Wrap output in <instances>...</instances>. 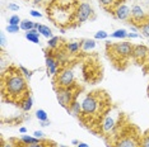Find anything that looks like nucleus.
<instances>
[{"instance_id": "43", "label": "nucleus", "mask_w": 149, "mask_h": 147, "mask_svg": "<svg viewBox=\"0 0 149 147\" xmlns=\"http://www.w3.org/2000/svg\"><path fill=\"white\" fill-rule=\"evenodd\" d=\"M79 142H80V141H78V139H73V141H72V145H77V146H78V145H79Z\"/></svg>"}, {"instance_id": "38", "label": "nucleus", "mask_w": 149, "mask_h": 147, "mask_svg": "<svg viewBox=\"0 0 149 147\" xmlns=\"http://www.w3.org/2000/svg\"><path fill=\"white\" fill-rule=\"evenodd\" d=\"M19 133L26 135V133H27V128H26V127H21V128H19Z\"/></svg>"}, {"instance_id": "31", "label": "nucleus", "mask_w": 149, "mask_h": 147, "mask_svg": "<svg viewBox=\"0 0 149 147\" xmlns=\"http://www.w3.org/2000/svg\"><path fill=\"white\" fill-rule=\"evenodd\" d=\"M140 143H141V147H149V131L143 135V138L140 139Z\"/></svg>"}, {"instance_id": "42", "label": "nucleus", "mask_w": 149, "mask_h": 147, "mask_svg": "<svg viewBox=\"0 0 149 147\" xmlns=\"http://www.w3.org/2000/svg\"><path fill=\"white\" fill-rule=\"evenodd\" d=\"M3 147H14V145H13L12 142H8V143H5V145L3 146Z\"/></svg>"}, {"instance_id": "24", "label": "nucleus", "mask_w": 149, "mask_h": 147, "mask_svg": "<svg viewBox=\"0 0 149 147\" xmlns=\"http://www.w3.org/2000/svg\"><path fill=\"white\" fill-rule=\"evenodd\" d=\"M139 32L141 33V36L149 39V18L145 22L139 24Z\"/></svg>"}, {"instance_id": "34", "label": "nucleus", "mask_w": 149, "mask_h": 147, "mask_svg": "<svg viewBox=\"0 0 149 147\" xmlns=\"http://www.w3.org/2000/svg\"><path fill=\"white\" fill-rule=\"evenodd\" d=\"M29 14H31L33 18H41V16H42V13H40L38 10H35V9L29 10Z\"/></svg>"}, {"instance_id": "4", "label": "nucleus", "mask_w": 149, "mask_h": 147, "mask_svg": "<svg viewBox=\"0 0 149 147\" xmlns=\"http://www.w3.org/2000/svg\"><path fill=\"white\" fill-rule=\"evenodd\" d=\"M74 81H75L74 71L69 67H64L60 70L56 78V88H72L74 86Z\"/></svg>"}, {"instance_id": "41", "label": "nucleus", "mask_w": 149, "mask_h": 147, "mask_svg": "<svg viewBox=\"0 0 149 147\" xmlns=\"http://www.w3.org/2000/svg\"><path fill=\"white\" fill-rule=\"evenodd\" d=\"M47 126H50L49 121H47V122H41V127H47Z\"/></svg>"}, {"instance_id": "20", "label": "nucleus", "mask_w": 149, "mask_h": 147, "mask_svg": "<svg viewBox=\"0 0 149 147\" xmlns=\"http://www.w3.org/2000/svg\"><path fill=\"white\" fill-rule=\"evenodd\" d=\"M37 29H38L40 34H41L42 37H45V38H47V39H50V38H52V37H54L52 31L50 29V27H47L45 24H40Z\"/></svg>"}, {"instance_id": "27", "label": "nucleus", "mask_w": 149, "mask_h": 147, "mask_svg": "<svg viewBox=\"0 0 149 147\" xmlns=\"http://www.w3.org/2000/svg\"><path fill=\"white\" fill-rule=\"evenodd\" d=\"M22 23V19L19 18V15H17V14H13L9 16V19H8V24H12V25H19Z\"/></svg>"}, {"instance_id": "6", "label": "nucleus", "mask_w": 149, "mask_h": 147, "mask_svg": "<svg viewBox=\"0 0 149 147\" xmlns=\"http://www.w3.org/2000/svg\"><path fill=\"white\" fill-rule=\"evenodd\" d=\"M56 99L63 108L68 109L70 105V103L75 99L74 98L73 86L72 88H56Z\"/></svg>"}, {"instance_id": "17", "label": "nucleus", "mask_w": 149, "mask_h": 147, "mask_svg": "<svg viewBox=\"0 0 149 147\" xmlns=\"http://www.w3.org/2000/svg\"><path fill=\"white\" fill-rule=\"evenodd\" d=\"M21 142L23 143V146H28V145H35V143H40L41 139L37 138L35 136H29V135H23L21 137Z\"/></svg>"}, {"instance_id": "37", "label": "nucleus", "mask_w": 149, "mask_h": 147, "mask_svg": "<svg viewBox=\"0 0 149 147\" xmlns=\"http://www.w3.org/2000/svg\"><path fill=\"white\" fill-rule=\"evenodd\" d=\"M24 147H47L46 143L43 142H40V143H35V145H28V146H24Z\"/></svg>"}, {"instance_id": "30", "label": "nucleus", "mask_w": 149, "mask_h": 147, "mask_svg": "<svg viewBox=\"0 0 149 147\" xmlns=\"http://www.w3.org/2000/svg\"><path fill=\"white\" fill-rule=\"evenodd\" d=\"M110 34L106 31H98L97 33H94V39H107Z\"/></svg>"}, {"instance_id": "15", "label": "nucleus", "mask_w": 149, "mask_h": 147, "mask_svg": "<svg viewBox=\"0 0 149 147\" xmlns=\"http://www.w3.org/2000/svg\"><path fill=\"white\" fill-rule=\"evenodd\" d=\"M68 112L72 113V114L75 115V117H79L80 114H82V103H79L75 98L72 103H70L69 108H68Z\"/></svg>"}, {"instance_id": "21", "label": "nucleus", "mask_w": 149, "mask_h": 147, "mask_svg": "<svg viewBox=\"0 0 149 147\" xmlns=\"http://www.w3.org/2000/svg\"><path fill=\"white\" fill-rule=\"evenodd\" d=\"M40 36H41V34H40V32L32 33L31 31H28V32H26V33H24V37H26L27 41L35 43V45H38V43H40Z\"/></svg>"}, {"instance_id": "10", "label": "nucleus", "mask_w": 149, "mask_h": 147, "mask_svg": "<svg viewBox=\"0 0 149 147\" xmlns=\"http://www.w3.org/2000/svg\"><path fill=\"white\" fill-rule=\"evenodd\" d=\"M112 14L118 21H129L131 16V8H129L126 4H118L112 9Z\"/></svg>"}, {"instance_id": "5", "label": "nucleus", "mask_w": 149, "mask_h": 147, "mask_svg": "<svg viewBox=\"0 0 149 147\" xmlns=\"http://www.w3.org/2000/svg\"><path fill=\"white\" fill-rule=\"evenodd\" d=\"M93 14V9L92 5L87 1H83L80 4H78L75 9V16H74V22L77 24H83L86 23L88 19L91 18V15Z\"/></svg>"}, {"instance_id": "39", "label": "nucleus", "mask_w": 149, "mask_h": 147, "mask_svg": "<svg viewBox=\"0 0 149 147\" xmlns=\"http://www.w3.org/2000/svg\"><path fill=\"white\" fill-rule=\"evenodd\" d=\"M77 147H89V145L86 143V142H79V145H78Z\"/></svg>"}, {"instance_id": "29", "label": "nucleus", "mask_w": 149, "mask_h": 147, "mask_svg": "<svg viewBox=\"0 0 149 147\" xmlns=\"http://www.w3.org/2000/svg\"><path fill=\"white\" fill-rule=\"evenodd\" d=\"M19 29H21V25H12V24H8L5 28V31L8 33H10V34H15V33L19 32Z\"/></svg>"}, {"instance_id": "22", "label": "nucleus", "mask_w": 149, "mask_h": 147, "mask_svg": "<svg viewBox=\"0 0 149 147\" xmlns=\"http://www.w3.org/2000/svg\"><path fill=\"white\" fill-rule=\"evenodd\" d=\"M19 25H21V29H22V31L28 32V31H31V29L36 28V22L29 21V19H23L22 23H21Z\"/></svg>"}, {"instance_id": "40", "label": "nucleus", "mask_w": 149, "mask_h": 147, "mask_svg": "<svg viewBox=\"0 0 149 147\" xmlns=\"http://www.w3.org/2000/svg\"><path fill=\"white\" fill-rule=\"evenodd\" d=\"M32 1H33V4H36V5H40V4H41V3L43 1V0H32Z\"/></svg>"}, {"instance_id": "16", "label": "nucleus", "mask_w": 149, "mask_h": 147, "mask_svg": "<svg viewBox=\"0 0 149 147\" xmlns=\"http://www.w3.org/2000/svg\"><path fill=\"white\" fill-rule=\"evenodd\" d=\"M66 51L68 53H78L82 49V42H78V41H72L69 43H66Z\"/></svg>"}, {"instance_id": "13", "label": "nucleus", "mask_w": 149, "mask_h": 147, "mask_svg": "<svg viewBox=\"0 0 149 147\" xmlns=\"http://www.w3.org/2000/svg\"><path fill=\"white\" fill-rule=\"evenodd\" d=\"M131 18H133L134 23H143L148 19V16L145 15V13L143 10V8L139 5H133L131 6Z\"/></svg>"}, {"instance_id": "8", "label": "nucleus", "mask_w": 149, "mask_h": 147, "mask_svg": "<svg viewBox=\"0 0 149 147\" xmlns=\"http://www.w3.org/2000/svg\"><path fill=\"white\" fill-rule=\"evenodd\" d=\"M133 47L134 46L127 41L115 43V45L111 46V48L113 49V53L117 56V57H121V58H126L129 56H131V53H133Z\"/></svg>"}, {"instance_id": "26", "label": "nucleus", "mask_w": 149, "mask_h": 147, "mask_svg": "<svg viewBox=\"0 0 149 147\" xmlns=\"http://www.w3.org/2000/svg\"><path fill=\"white\" fill-rule=\"evenodd\" d=\"M36 118L40 121V123L49 121V115H47V112H46V110H43V109L36 110Z\"/></svg>"}, {"instance_id": "3", "label": "nucleus", "mask_w": 149, "mask_h": 147, "mask_svg": "<svg viewBox=\"0 0 149 147\" xmlns=\"http://www.w3.org/2000/svg\"><path fill=\"white\" fill-rule=\"evenodd\" d=\"M102 102L96 95V93H88L82 100V115L92 117L101 112Z\"/></svg>"}, {"instance_id": "33", "label": "nucleus", "mask_w": 149, "mask_h": 147, "mask_svg": "<svg viewBox=\"0 0 149 147\" xmlns=\"http://www.w3.org/2000/svg\"><path fill=\"white\" fill-rule=\"evenodd\" d=\"M141 34L140 33H136V32H130V33H127V38H130V39H136V38H140Z\"/></svg>"}, {"instance_id": "32", "label": "nucleus", "mask_w": 149, "mask_h": 147, "mask_svg": "<svg viewBox=\"0 0 149 147\" xmlns=\"http://www.w3.org/2000/svg\"><path fill=\"white\" fill-rule=\"evenodd\" d=\"M6 45V37H5V32H0V47L1 49H4Z\"/></svg>"}, {"instance_id": "14", "label": "nucleus", "mask_w": 149, "mask_h": 147, "mask_svg": "<svg viewBox=\"0 0 149 147\" xmlns=\"http://www.w3.org/2000/svg\"><path fill=\"white\" fill-rule=\"evenodd\" d=\"M19 106H21V109L23 112H29V110L32 109L33 106V98L31 94L26 95L24 98H23L21 102H19Z\"/></svg>"}, {"instance_id": "12", "label": "nucleus", "mask_w": 149, "mask_h": 147, "mask_svg": "<svg viewBox=\"0 0 149 147\" xmlns=\"http://www.w3.org/2000/svg\"><path fill=\"white\" fill-rule=\"evenodd\" d=\"M116 124H117L116 118H115L111 113H108V114L103 118L102 123H101V127H102V131L104 133H111L115 128H116Z\"/></svg>"}, {"instance_id": "36", "label": "nucleus", "mask_w": 149, "mask_h": 147, "mask_svg": "<svg viewBox=\"0 0 149 147\" xmlns=\"http://www.w3.org/2000/svg\"><path fill=\"white\" fill-rule=\"evenodd\" d=\"M33 136L37 137V138H40V139H42L43 137H45V133H43L42 131H35L33 132Z\"/></svg>"}, {"instance_id": "1", "label": "nucleus", "mask_w": 149, "mask_h": 147, "mask_svg": "<svg viewBox=\"0 0 149 147\" xmlns=\"http://www.w3.org/2000/svg\"><path fill=\"white\" fill-rule=\"evenodd\" d=\"M28 80L21 72L19 67L10 66L1 76L3 95L10 102H21L26 95H28Z\"/></svg>"}, {"instance_id": "28", "label": "nucleus", "mask_w": 149, "mask_h": 147, "mask_svg": "<svg viewBox=\"0 0 149 147\" xmlns=\"http://www.w3.org/2000/svg\"><path fill=\"white\" fill-rule=\"evenodd\" d=\"M19 70H21V72L23 74V76H24L27 80H31L32 79V76H33V72L32 71H29L28 69H26L24 66H22V65H19Z\"/></svg>"}, {"instance_id": "11", "label": "nucleus", "mask_w": 149, "mask_h": 147, "mask_svg": "<svg viewBox=\"0 0 149 147\" xmlns=\"http://www.w3.org/2000/svg\"><path fill=\"white\" fill-rule=\"evenodd\" d=\"M46 69H47V76H56L60 72V62L51 55H46L45 58Z\"/></svg>"}, {"instance_id": "7", "label": "nucleus", "mask_w": 149, "mask_h": 147, "mask_svg": "<svg viewBox=\"0 0 149 147\" xmlns=\"http://www.w3.org/2000/svg\"><path fill=\"white\" fill-rule=\"evenodd\" d=\"M131 57L136 63L143 65V63L149 61V48L145 45H135L133 47Z\"/></svg>"}, {"instance_id": "23", "label": "nucleus", "mask_w": 149, "mask_h": 147, "mask_svg": "<svg viewBox=\"0 0 149 147\" xmlns=\"http://www.w3.org/2000/svg\"><path fill=\"white\" fill-rule=\"evenodd\" d=\"M127 31L126 29H124V28H120V29H116L115 32L111 33V38H116V39H125V38H127Z\"/></svg>"}, {"instance_id": "25", "label": "nucleus", "mask_w": 149, "mask_h": 147, "mask_svg": "<svg viewBox=\"0 0 149 147\" xmlns=\"http://www.w3.org/2000/svg\"><path fill=\"white\" fill-rule=\"evenodd\" d=\"M60 43H61V41H60V37L57 36H54L52 38H50L49 41H47V46H49L50 49H55L60 46Z\"/></svg>"}, {"instance_id": "2", "label": "nucleus", "mask_w": 149, "mask_h": 147, "mask_svg": "<svg viewBox=\"0 0 149 147\" xmlns=\"http://www.w3.org/2000/svg\"><path fill=\"white\" fill-rule=\"evenodd\" d=\"M77 6L74 0H52L49 8V18L59 28H64L74 19Z\"/></svg>"}, {"instance_id": "19", "label": "nucleus", "mask_w": 149, "mask_h": 147, "mask_svg": "<svg viewBox=\"0 0 149 147\" xmlns=\"http://www.w3.org/2000/svg\"><path fill=\"white\" fill-rule=\"evenodd\" d=\"M100 1V4L103 6L104 9H107V10H112L116 5L121 4L120 0H98Z\"/></svg>"}, {"instance_id": "18", "label": "nucleus", "mask_w": 149, "mask_h": 147, "mask_svg": "<svg viewBox=\"0 0 149 147\" xmlns=\"http://www.w3.org/2000/svg\"><path fill=\"white\" fill-rule=\"evenodd\" d=\"M82 49L83 51H92V49L96 48V39H91V38H86V39H82Z\"/></svg>"}, {"instance_id": "35", "label": "nucleus", "mask_w": 149, "mask_h": 147, "mask_svg": "<svg viewBox=\"0 0 149 147\" xmlns=\"http://www.w3.org/2000/svg\"><path fill=\"white\" fill-rule=\"evenodd\" d=\"M8 9L9 10H12V12H18L19 10V6L14 4V3H10V4H8Z\"/></svg>"}, {"instance_id": "9", "label": "nucleus", "mask_w": 149, "mask_h": 147, "mask_svg": "<svg viewBox=\"0 0 149 147\" xmlns=\"http://www.w3.org/2000/svg\"><path fill=\"white\" fill-rule=\"evenodd\" d=\"M116 147H141V143L135 135H125L117 139Z\"/></svg>"}]
</instances>
